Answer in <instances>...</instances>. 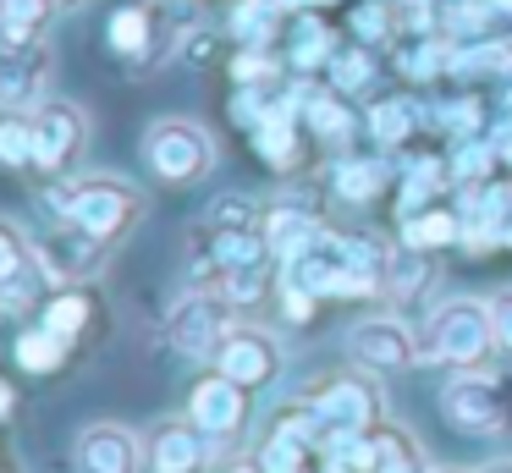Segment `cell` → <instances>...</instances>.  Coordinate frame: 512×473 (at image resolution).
Instances as JSON below:
<instances>
[{
    "mask_svg": "<svg viewBox=\"0 0 512 473\" xmlns=\"http://www.w3.org/2000/svg\"><path fill=\"white\" fill-rule=\"evenodd\" d=\"M45 209L56 220H72L78 231H89V237L116 248L144 220V193L127 176H78V182L45 187Z\"/></svg>",
    "mask_w": 512,
    "mask_h": 473,
    "instance_id": "cell-1",
    "label": "cell"
},
{
    "mask_svg": "<svg viewBox=\"0 0 512 473\" xmlns=\"http://www.w3.org/2000/svg\"><path fill=\"white\" fill-rule=\"evenodd\" d=\"M496 352V319L479 297H452L430 314L419 336V363H446V369H485Z\"/></svg>",
    "mask_w": 512,
    "mask_h": 473,
    "instance_id": "cell-2",
    "label": "cell"
},
{
    "mask_svg": "<svg viewBox=\"0 0 512 473\" xmlns=\"http://www.w3.org/2000/svg\"><path fill=\"white\" fill-rule=\"evenodd\" d=\"M441 418L463 435H507L512 429V374L457 369L441 385Z\"/></svg>",
    "mask_w": 512,
    "mask_h": 473,
    "instance_id": "cell-3",
    "label": "cell"
},
{
    "mask_svg": "<svg viewBox=\"0 0 512 473\" xmlns=\"http://www.w3.org/2000/svg\"><path fill=\"white\" fill-rule=\"evenodd\" d=\"M144 160L166 187H193L215 171V138L188 116H166L144 132Z\"/></svg>",
    "mask_w": 512,
    "mask_h": 473,
    "instance_id": "cell-4",
    "label": "cell"
},
{
    "mask_svg": "<svg viewBox=\"0 0 512 473\" xmlns=\"http://www.w3.org/2000/svg\"><path fill=\"white\" fill-rule=\"evenodd\" d=\"M232 325H237V303L221 286H199V292L177 297L166 314V336L182 358H215L221 341L232 336Z\"/></svg>",
    "mask_w": 512,
    "mask_h": 473,
    "instance_id": "cell-5",
    "label": "cell"
},
{
    "mask_svg": "<svg viewBox=\"0 0 512 473\" xmlns=\"http://www.w3.org/2000/svg\"><path fill=\"white\" fill-rule=\"evenodd\" d=\"M309 402L320 413L325 435H369L386 424V396L369 374H325L309 385Z\"/></svg>",
    "mask_w": 512,
    "mask_h": 473,
    "instance_id": "cell-6",
    "label": "cell"
},
{
    "mask_svg": "<svg viewBox=\"0 0 512 473\" xmlns=\"http://www.w3.org/2000/svg\"><path fill=\"white\" fill-rule=\"evenodd\" d=\"M89 149V116L72 99H39L34 105V165L50 176H67Z\"/></svg>",
    "mask_w": 512,
    "mask_h": 473,
    "instance_id": "cell-7",
    "label": "cell"
},
{
    "mask_svg": "<svg viewBox=\"0 0 512 473\" xmlns=\"http://www.w3.org/2000/svg\"><path fill=\"white\" fill-rule=\"evenodd\" d=\"M188 418L204 429V440L210 446H226V440H237L248 429V385H237L232 374H204V380H193L188 391Z\"/></svg>",
    "mask_w": 512,
    "mask_h": 473,
    "instance_id": "cell-8",
    "label": "cell"
},
{
    "mask_svg": "<svg viewBox=\"0 0 512 473\" xmlns=\"http://www.w3.org/2000/svg\"><path fill=\"white\" fill-rule=\"evenodd\" d=\"M34 253H39V264H45L50 286H78V281H89V275L105 270L111 242H100V237H89V231H78L72 220H61L50 237L34 242Z\"/></svg>",
    "mask_w": 512,
    "mask_h": 473,
    "instance_id": "cell-9",
    "label": "cell"
},
{
    "mask_svg": "<svg viewBox=\"0 0 512 473\" xmlns=\"http://www.w3.org/2000/svg\"><path fill=\"white\" fill-rule=\"evenodd\" d=\"M347 352L369 374H402L419 363V336L402 319H364V325L347 330Z\"/></svg>",
    "mask_w": 512,
    "mask_h": 473,
    "instance_id": "cell-10",
    "label": "cell"
},
{
    "mask_svg": "<svg viewBox=\"0 0 512 473\" xmlns=\"http://www.w3.org/2000/svg\"><path fill=\"white\" fill-rule=\"evenodd\" d=\"M210 363L221 374H232L237 385L259 391V385H270L281 374V341L270 336L265 325H232V336L221 341V352H215Z\"/></svg>",
    "mask_w": 512,
    "mask_h": 473,
    "instance_id": "cell-11",
    "label": "cell"
},
{
    "mask_svg": "<svg viewBox=\"0 0 512 473\" xmlns=\"http://www.w3.org/2000/svg\"><path fill=\"white\" fill-rule=\"evenodd\" d=\"M72 468L78 473H144V440L127 424H89L72 440Z\"/></svg>",
    "mask_w": 512,
    "mask_h": 473,
    "instance_id": "cell-12",
    "label": "cell"
},
{
    "mask_svg": "<svg viewBox=\"0 0 512 473\" xmlns=\"http://www.w3.org/2000/svg\"><path fill=\"white\" fill-rule=\"evenodd\" d=\"M204 457H210V440H204V429L193 418H166L144 440L149 473H199Z\"/></svg>",
    "mask_w": 512,
    "mask_h": 473,
    "instance_id": "cell-13",
    "label": "cell"
},
{
    "mask_svg": "<svg viewBox=\"0 0 512 473\" xmlns=\"http://www.w3.org/2000/svg\"><path fill=\"white\" fill-rule=\"evenodd\" d=\"M259 231H265L270 253L287 264V259H298L303 248H314V237H320L325 226H320V215H314L309 204H276L265 220H259Z\"/></svg>",
    "mask_w": 512,
    "mask_h": 473,
    "instance_id": "cell-14",
    "label": "cell"
},
{
    "mask_svg": "<svg viewBox=\"0 0 512 473\" xmlns=\"http://www.w3.org/2000/svg\"><path fill=\"white\" fill-rule=\"evenodd\" d=\"M45 66H50V55L39 44L34 50H0V105L23 110L39 94V83H45Z\"/></svg>",
    "mask_w": 512,
    "mask_h": 473,
    "instance_id": "cell-15",
    "label": "cell"
},
{
    "mask_svg": "<svg viewBox=\"0 0 512 473\" xmlns=\"http://www.w3.org/2000/svg\"><path fill=\"white\" fill-rule=\"evenodd\" d=\"M50 17L56 0H0V50H34Z\"/></svg>",
    "mask_w": 512,
    "mask_h": 473,
    "instance_id": "cell-16",
    "label": "cell"
},
{
    "mask_svg": "<svg viewBox=\"0 0 512 473\" xmlns=\"http://www.w3.org/2000/svg\"><path fill=\"white\" fill-rule=\"evenodd\" d=\"M435 286V259H430V248H391V259H386V292L391 297H424Z\"/></svg>",
    "mask_w": 512,
    "mask_h": 473,
    "instance_id": "cell-17",
    "label": "cell"
},
{
    "mask_svg": "<svg viewBox=\"0 0 512 473\" xmlns=\"http://www.w3.org/2000/svg\"><path fill=\"white\" fill-rule=\"evenodd\" d=\"M369 451H375V473H430L424 468V451L408 429L397 424H380L369 429Z\"/></svg>",
    "mask_w": 512,
    "mask_h": 473,
    "instance_id": "cell-18",
    "label": "cell"
},
{
    "mask_svg": "<svg viewBox=\"0 0 512 473\" xmlns=\"http://www.w3.org/2000/svg\"><path fill=\"white\" fill-rule=\"evenodd\" d=\"M254 149L265 165H276V171H292V165L303 160L298 149V127H292V110H276V116H265L254 127Z\"/></svg>",
    "mask_w": 512,
    "mask_h": 473,
    "instance_id": "cell-19",
    "label": "cell"
},
{
    "mask_svg": "<svg viewBox=\"0 0 512 473\" xmlns=\"http://www.w3.org/2000/svg\"><path fill=\"white\" fill-rule=\"evenodd\" d=\"M402 242L408 248H452V242H463V215H452V209H419V215L402 220Z\"/></svg>",
    "mask_w": 512,
    "mask_h": 473,
    "instance_id": "cell-20",
    "label": "cell"
},
{
    "mask_svg": "<svg viewBox=\"0 0 512 473\" xmlns=\"http://www.w3.org/2000/svg\"><path fill=\"white\" fill-rule=\"evenodd\" d=\"M67 352H72L67 336H56L50 325H34V330H23V336H17V369H28V374H56L61 363H67Z\"/></svg>",
    "mask_w": 512,
    "mask_h": 473,
    "instance_id": "cell-21",
    "label": "cell"
},
{
    "mask_svg": "<svg viewBox=\"0 0 512 473\" xmlns=\"http://www.w3.org/2000/svg\"><path fill=\"white\" fill-rule=\"evenodd\" d=\"M0 165L6 171L34 165V110H0Z\"/></svg>",
    "mask_w": 512,
    "mask_h": 473,
    "instance_id": "cell-22",
    "label": "cell"
},
{
    "mask_svg": "<svg viewBox=\"0 0 512 473\" xmlns=\"http://www.w3.org/2000/svg\"><path fill=\"white\" fill-rule=\"evenodd\" d=\"M89 319H94V303H89V292H78V286H61V292L45 303V319H39V325H50L56 336H67V341H78Z\"/></svg>",
    "mask_w": 512,
    "mask_h": 473,
    "instance_id": "cell-23",
    "label": "cell"
},
{
    "mask_svg": "<svg viewBox=\"0 0 512 473\" xmlns=\"http://www.w3.org/2000/svg\"><path fill=\"white\" fill-rule=\"evenodd\" d=\"M331 187L347 198V204H369V198L386 187V165H380V160H336Z\"/></svg>",
    "mask_w": 512,
    "mask_h": 473,
    "instance_id": "cell-24",
    "label": "cell"
},
{
    "mask_svg": "<svg viewBox=\"0 0 512 473\" xmlns=\"http://www.w3.org/2000/svg\"><path fill=\"white\" fill-rule=\"evenodd\" d=\"M254 462H259L265 473H309L314 446H309V440H298V435H287V429H270V440L259 446Z\"/></svg>",
    "mask_w": 512,
    "mask_h": 473,
    "instance_id": "cell-25",
    "label": "cell"
},
{
    "mask_svg": "<svg viewBox=\"0 0 512 473\" xmlns=\"http://www.w3.org/2000/svg\"><path fill=\"white\" fill-rule=\"evenodd\" d=\"M281 28V0H237V11H232V33L243 44H265L270 33Z\"/></svg>",
    "mask_w": 512,
    "mask_h": 473,
    "instance_id": "cell-26",
    "label": "cell"
},
{
    "mask_svg": "<svg viewBox=\"0 0 512 473\" xmlns=\"http://www.w3.org/2000/svg\"><path fill=\"white\" fill-rule=\"evenodd\" d=\"M111 50L127 55V61L149 55V11H144V6H122V11L111 17Z\"/></svg>",
    "mask_w": 512,
    "mask_h": 473,
    "instance_id": "cell-27",
    "label": "cell"
},
{
    "mask_svg": "<svg viewBox=\"0 0 512 473\" xmlns=\"http://www.w3.org/2000/svg\"><path fill=\"white\" fill-rule=\"evenodd\" d=\"M413 116H419V110H413L408 99H380V105L369 110V138L391 149V143H402L413 132Z\"/></svg>",
    "mask_w": 512,
    "mask_h": 473,
    "instance_id": "cell-28",
    "label": "cell"
},
{
    "mask_svg": "<svg viewBox=\"0 0 512 473\" xmlns=\"http://www.w3.org/2000/svg\"><path fill=\"white\" fill-rule=\"evenodd\" d=\"M28 264H34V242H28L12 220H0V286L12 281L17 270H28Z\"/></svg>",
    "mask_w": 512,
    "mask_h": 473,
    "instance_id": "cell-29",
    "label": "cell"
},
{
    "mask_svg": "<svg viewBox=\"0 0 512 473\" xmlns=\"http://www.w3.org/2000/svg\"><path fill=\"white\" fill-rule=\"evenodd\" d=\"M259 209L254 198H221V204L210 209V231H259Z\"/></svg>",
    "mask_w": 512,
    "mask_h": 473,
    "instance_id": "cell-30",
    "label": "cell"
},
{
    "mask_svg": "<svg viewBox=\"0 0 512 473\" xmlns=\"http://www.w3.org/2000/svg\"><path fill=\"white\" fill-rule=\"evenodd\" d=\"M309 127L320 132V138H347V132H353V116L342 110V99L314 94V99H309Z\"/></svg>",
    "mask_w": 512,
    "mask_h": 473,
    "instance_id": "cell-31",
    "label": "cell"
},
{
    "mask_svg": "<svg viewBox=\"0 0 512 473\" xmlns=\"http://www.w3.org/2000/svg\"><path fill=\"white\" fill-rule=\"evenodd\" d=\"M320 55H331V39H325V28H314V22H298V39H292V66H298V72H309V66H320Z\"/></svg>",
    "mask_w": 512,
    "mask_h": 473,
    "instance_id": "cell-32",
    "label": "cell"
},
{
    "mask_svg": "<svg viewBox=\"0 0 512 473\" xmlns=\"http://www.w3.org/2000/svg\"><path fill=\"white\" fill-rule=\"evenodd\" d=\"M402 66H408V77H435L452 66V55H446V44H419V50L402 55Z\"/></svg>",
    "mask_w": 512,
    "mask_h": 473,
    "instance_id": "cell-33",
    "label": "cell"
},
{
    "mask_svg": "<svg viewBox=\"0 0 512 473\" xmlns=\"http://www.w3.org/2000/svg\"><path fill=\"white\" fill-rule=\"evenodd\" d=\"M331 83L342 88V94H347V88H364V83H369V55H364V50H347L342 61H336V77H331Z\"/></svg>",
    "mask_w": 512,
    "mask_h": 473,
    "instance_id": "cell-34",
    "label": "cell"
},
{
    "mask_svg": "<svg viewBox=\"0 0 512 473\" xmlns=\"http://www.w3.org/2000/svg\"><path fill=\"white\" fill-rule=\"evenodd\" d=\"M490 319H496V347L512 352V286L490 297Z\"/></svg>",
    "mask_w": 512,
    "mask_h": 473,
    "instance_id": "cell-35",
    "label": "cell"
},
{
    "mask_svg": "<svg viewBox=\"0 0 512 473\" xmlns=\"http://www.w3.org/2000/svg\"><path fill=\"white\" fill-rule=\"evenodd\" d=\"M353 22H358V39H380L386 33V6H364Z\"/></svg>",
    "mask_w": 512,
    "mask_h": 473,
    "instance_id": "cell-36",
    "label": "cell"
},
{
    "mask_svg": "<svg viewBox=\"0 0 512 473\" xmlns=\"http://www.w3.org/2000/svg\"><path fill=\"white\" fill-rule=\"evenodd\" d=\"M12 413H17V385H12V380H0V424H6Z\"/></svg>",
    "mask_w": 512,
    "mask_h": 473,
    "instance_id": "cell-37",
    "label": "cell"
},
{
    "mask_svg": "<svg viewBox=\"0 0 512 473\" xmlns=\"http://www.w3.org/2000/svg\"><path fill=\"white\" fill-rule=\"evenodd\" d=\"M496 242H501V248H512V209L501 215V226H496Z\"/></svg>",
    "mask_w": 512,
    "mask_h": 473,
    "instance_id": "cell-38",
    "label": "cell"
},
{
    "mask_svg": "<svg viewBox=\"0 0 512 473\" xmlns=\"http://www.w3.org/2000/svg\"><path fill=\"white\" fill-rule=\"evenodd\" d=\"M226 473H265L259 462H237V468H226Z\"/></svg>",
    "mask_w": 512,
    "mask_h": 473,
    "instance_id": "cell-39",
    "label": "cell"
},
{
    "mask_svg": "<svg viewBox=\"0 0 512 473\" xmlns=\"http://www.w3.org/2000/svg\"><path fill=\"white\" fill-rule=\"evenodd\" d=\"M83 6V0H56V11H78Z\"/></svg>",
    "mask_w": 512,
    "mask_h": 473,
    "instance_id": "cell-40",
    "label": "cell"
},
{
    "mask_svg": "<svg viewBox=\"0 0 512 473\" xmlns=\"http://www.w3.org/2000/svg\"><path fill=\"white\" fill-rule=\"evenodd\" d=\"M496 6H512V0H496Z\"/></svg>",
    "mask_w": 512,
    "mask_h": 473,
    "instance_id": "cell-41",
    "label": "cell"
}]
</instances>
